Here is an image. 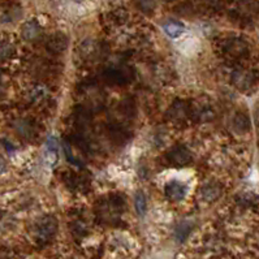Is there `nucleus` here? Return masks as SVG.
<instances>
[{"label": "nucleus", "mask_w": 259, "mask_h": 259, "mask_svg": "<svg viewBox=\"0 0 259 259\" xmlns=\"http://www.w3.org/2000/svg\"><path fill=\"white\" fill-rule=\"evenodd\" d=\"M0 78H2V77H0Z\"/></svg>", "instance_id": "31"}, {"label": "nucleus", "mask_w": 259, "mask_h": 259, "mask_svg": "<svg viewBox=\"0 0 259 259\" xmlns=\"http://www.w3.org/2000/svg\"><path fill=\"white\" fill-rule=\"evenodd\" d=\"M15 54V47L10 40L0 39V63L10 60Z\"/></svg>", "instance_id": "21"}, {"label": "nucleus", "mask_w": 259, "mask_h": 259, "mask_svg": "<svg viewBox=\"0 0 259 259\" xmlns=\"http://www.w3.org/2000/svg\"><path fill=\"white\" fill-rule=\"evenodd\" d=\"M125 207V199L122 195L113 194L104 199L98 206V217L106 223H113L120 217Z\"/></svg>", "instance_id": "1"}, {"label": "nucleus", "mask_w": 259, "mask_h": 259, "mask_svg": "<svg viewBox=\"0 0 259 259\" xmlns=\"http://www.w3.org/2000/svg\"><path fill=\"white\" fill-rule=\"evenodd\" d=\"M223 189L222 185L217 181H210V183H206L201 189H199V197H201L202 201L211 203V202L217 201L222 195Z\"/></svg>", "instance_id": "10"}, {"label": "nucleus", "mask_w": 259, "mask_h": 259, "mask_svg": "<svg viewBox=\"0 0 259 259\" xmlns=\"http://www.w3.org/2000/svg\"><path fill=\"white\" fill-rule=\"evenodd\" d=\"M136 6L138 7V10L146 15H151L156 10L155 0H136Z\"/></svg>", "instance_id": "22"}, {"label": "nucleus", "mask_w": 259, "mask_h": 259, "mask_svg": "<svg viewBox=\"0 0 259 259\" xmlns=\"http://www.w3.org/2000/svg\"><path fill=\"white\" fill-rule=\"evenodd\" d=\"M72 233L76 237H83L88 233V226L86 223L82 220H76V222L72 224Z\"/></svg>", "instance_id": "24"}, {"label": "nucleus", "mask_w": 259, "mask_h": 259, "mask_svg": "<svg viewBox=\"0 0 259 259\" xmlns=\"http://www.w3.org/2000/svg\"><path fill=\"white\" fill-rule=\"evenodd\" d=\"M103 78L106 82L111 85H124L128 81V70L125 67H111L107 68L103 73Z\"/></svg>", "instance_id": "7"}, {"label": "nucleus", "mask_w": 259, "mask_h": 259, "mask_svg": "<svg viewBox=\"0 0 259 259\" xmlns=\"http://www.w3.org/2000/svg\"><path fill=\"white\" fill-rule=\"evenodd\" d=\"M190 229H192V226H190V224H188V223H183V224H180L176 231L177 238H179L180 241L185 240V238L188 237V235L190 233Z\"/></svg>", "instance_id": "25"}, {"label": "nucleus", "mask_w": 259, "mask_h": 259, "mask_svg": "<svg viewBox=\"0 0 259 259\" xmlns=\"http://www.w3.org/2000/svg\"><path fill=\"white\" fill-rule=\"evenodd\" d=\"M82 93L86 102V104H82V106H85L86 108L102 106V103H103V97H102L101 89L98 88L97 85H86Z\"/></svg>", "instance_id": "12"}, {"label": "nucleus", "mask_w": 259, "mask_h": 259, "mask_svg": "<svg viewBox=\"0 0 259 259\" xmlns=\"http://www.w3.org/2000/svg\"><path fill=\"white\" fill-rule=\"evenodd\" d=\"M163 2H165V3H174L176 0H163Z\"/></svg>", "instance_id": "29"}, {"label": "nucleus", "mask_w": 259, "mask_h": 259, "mask_svg": "<svg viewBox=\"0 0 259 259\" xmlns=\"http://www.w3.org/2000/svg\"><path fill=\"white\" fill-rule=\"evenodd\" d=\"M220 51L226 58L232 60H240L249 55L250 45L247 40L240 37H229L223 39L219 45Z\"/></svg>", "instance_id": "2"}, {"label": "nucleus", "mask_w": 259, "mask_h": 259, "mask_svg": "<svg viewBox=\"0 0 259 259\" xmlns=\"http://www.w3.org/2000/svg\"><path fill=\"white\" fill-rule=\"evenodd\" d=\"M101 54V46L92 39L83 40L78 46V55L83 61H94Z\"/></svg>", "instance_id": "9"}, {"label": "nucleus", "mask_w": 259, "mask_h": 259, "mask_svg": "<svg viewBox=\"0 0 259 259\" xmlns=\"http://www.w3.org/2000/svg\"><path fill=\"white\" fill-rule=\"evenodd\" d=\"M167 160L175 167H185L192 163L193 155L190 150L185 146H175L168 151Z\"/></svg>", "instance_id": "6"}, {"label": "nucleus", "mask_w": 259, "mask_h": 259, "mask_svg": "<svg viewBox=\"0 0 259 259\" xmlns=\"http://www.w3.org/2000/svg\"><path fill=\"white\" fill-rule=\"evenodd\" d=\"M255 121H256V125L259 126V107L256 108V111H255Z\"/></svg>", "instance_id": "28"}, {"label": "nucleus", "mask_w": 259, "mask_h": 259, "mask_svg": "<svg viewBox=\"0 0 259 259\" xmlns=\"http://www.w3.org/2000/svg\"><path fill=\"white\" fill-rule=\"evenodd\" d=\"M65 181H67V185L69 186L72 190H76V192H82L86 189V186L89 185V181L86 180V177L82 175L78 174H70L65 177Z\"/></svg>", "instance_id": "18"}, {"label": "nucleus", "mask_w": 259, "mask_h": 259, "mask_svg": "<svg viewBox=\"0 0 259 259\" xmlns=\"http://www.w3.org/2000/svg\"><path fill=\"white\" fill-rule=\"evenodd\" d=\"M7 169V160L3 158V156H0V175L4 174Z\"/></svg>", "instance_id": "27"}, {"label": "nucleus", "mask_w": 259, "mask_h": 259, "mask_svg": "<svg viewBox=\"0 0 259 259\" xmlns=\"http://www.w3.org/2000/svg\"><path fill=\"white\" fill-rule=\"evenodd\" d=\"M108 135L115 144H125L129 140V132L121 124H112L108 128Z\"/></svg>", "instance_id": "16"}, {"label": "nucleus", "mask_w": 259, "mask_h": 259, "mask_svg": "<svg viewBox=\"0 0 259 259\" xmlns=\"http://www.w3.org/2000/svg\"><path fill=\"white\" fill-rule=\"evenodd\" d=\"M165 194L172 201H181L186 195V186L179 181H171L165 185Z\"/></svg>", "instance_id": "15"}, {"label": "nucleus", "mask_w": 259, "mask_h": 259, "mask_svg": "<svg viewBox=\"0 0 259 259\" xmlns=\"http://www.w3.org/2000/svg\"><path fill=\"white\" fill-rule=\"evenodd\" d=\"M215 112H213V108L210 104L206 103H198L192 106V117L198 121H210L213 119Z\"/></svg>", "instance_id": "13"}, {"label": "nucleus", "mask_w": 259, "mask_h": 259, "mask_svg": "<svg viewBox=\"0 0 259 259\" xmlns=\"http://www.w3.org/2000/svg\"><path fill=\"white\" fill-rule=\"evenodd\" d=\"M28 98H29V101L34 104L43 103V102L46 101L47 98H49V89H47L45 85L37 83V85H34L33 88L29 90Z\"/></svg>", "instance_id": "17"}, {"label": "nucleus", "mask_w": 259, "mask_h": 259, "mask_svg": "<svg viewBox=\"0 0 259 259\" xmlns=\"http://www.w3.org/2000/svg\"><path fill=\"white\" fill-rule=\"evenodd\" d=\"M68 45H69V40H68L67 35L63 33H56L49 38L46 49L52 55H61L67 51Z\"/></svg>", "instance_id": "8"}, {"label": "nucleus", "mask_w": 259, "mask_h": 259, "mask_svg": "<svg viewBox=\"0 0 259 259\" xmlns=\"http://www.w3.org/2000/svg\"><path fill=\"white\" fill-rule=\"evenodd\" d=\"M232 83L241 90V92H247L250 89H253L256 81V74L253 70L247 69H235L231 74Z\"/></svg>", "instance_id": "5"}, {"label": "nucleus", "mask_w": 259, "mask_h": 259, "mask_svg": "<svg viewBox=\"0 0 259 259\" xmlns=\"http://www.w3.org/2000/svg\"><path fill=\"white\" fill-rule=\"evenodd\" d=\"M15 131L20 137L31 140L37 136V125L30 119H20L15 122Z\"/></svg>", "instance_id": "11"}, {"label": "nucleus", "mask_w": 259, "mask_h": 259, "mask_svg": "<svg viewBox=\"0 0 259 259\" xmlns=\"http://www.w3.org/2000/svg\"><path fill=\"white\" fill-rule=\"evenodd\" d=\"M167 117L172 122H185L192 117V104L183 99H177L169 106L167 111Z\"/></svg>", "instance_id": "4"}, {"label": "nucleus", "mask_w": 259, "mask_h": 259, "mask_svg": "<svg viewBox=\"0 0 259 259\" xmlns=\"http://www.w3.org/2000/svg\"><path fill=\"white\" fill-rule=\"evenodd\" d=\"M121 110L124 111V113H125V115H128V116L135 115V112H136V107H135V103H133V102H131V101H129V99H125V101L122 102Z\"/></svg>", "instance_id": "26"}, {"label": "nucleus", "mask_w": 259, "mask_h": 259, "mask_svg": "<svg viewBox=\"0 0 259 259\" xmlns=\"http://www.w3.org/2000/svg\"><path fill=\"white\" fill-rule=\"evenodd\" d=\"M163 30H164L168 37L172 38V39H176L185 31V26L179 21H169L163 25Z\"/></svg>", "instance_id": "20"}, {"label": "nucleus", "mask_w": 259, "mask_h": 259, "mask_svg": "<svg viewBox=\"0 0 259 259\" xmlns=\"http://www.w3.org/2000/svg\"><path fill=\"white\" fill-rule=\"evenodd\" d=\"M58 231V220L55 217H43L34 226V237L39 245L49 244Z\"/></svg>", "instance_id": "3"}, {"label": "nucleus", "mask_w": 259, "mask_h": 259, "mask_svg": "<svg viewBox=\"0 0 259 259\" xmlns=\"http://www.w3.org/2000/svg\"><path fill=\"white\" fill-rule=\"evenodd\" d=\"M250 126H251V121H250V117L247 113L245 112H237L233 119H232V129L238 133V135H244L250 131Z\"/></svg>", "instance_id": "14"}, {"label": "nucleus", "mask_w": 259, "mask_h": 259, "mask_svg": "<svg viewBox=\"0 0 259 259\" xmlns=\"http://www.w3.org/2000/svg\"><path fill=\"white\" fill-rule=\"evenodd\" d=\"M42 29L35 21H29L22 28V37L26 40H35L40 37Z\"/></svg>", "instance_id": "19"}, {"label": "nucleus", "mask_w": 259, "mask_h": 259, "mask_svg": "<svg viewBox=\"0 0 259 259\" xmlns=\"http://www.w3.org/2000/svg\"><path fill=\"white\" fill-rule=\"evenodd\" d=\"M77 2H82V0H77Z\"/></svg>", "instance_id": "30"}, {"label": "nucleus", "mask_w": 259, "mask_h": 259, "mask_svg": "<svg viewBox=\"0 0 259 259\" xmlns=\"http://www.w3.org/2000/svg\"><path fill=\"white\" fill-rule=\"evenodd\" d=\"M135 206H136V211L140 213L141 217L146 212L147 204H146V198H145V195L142 192H137L136 193L135 197Z\"/></svg>", "instance_id": "23"}]
</instances>
